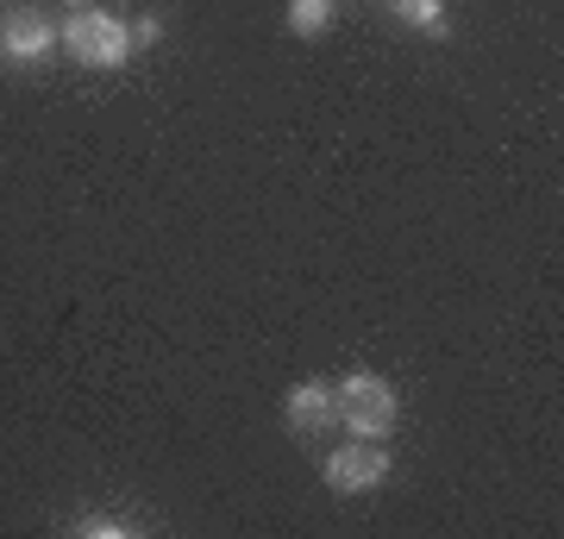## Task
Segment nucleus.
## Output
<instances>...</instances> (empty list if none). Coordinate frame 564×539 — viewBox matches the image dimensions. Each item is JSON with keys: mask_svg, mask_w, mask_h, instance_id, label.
<instances>
[{"mask_svg": "<svg viewBox=\"0 0 564 539\" xmlns=\"http://www.w3.org/2000/svg\"><path fill=\"white\" fill-rule=\"evenodd\" d=\"M57 44L69 51V63H82V69H120L126 57H132V25L120 20V13H101V7H76L69 20H63Z\"/></svg>", "mask_w": 564, "mask_h": 539, "instance_id": "nucleus-1", "label": "nucleus"}, {"mask_svg": "<svg viewBox=\"0 0 564 539\" xmlns=\"http://www.w3.org/2000/svg\"><path fill=\"white\" fill-rule=\"evenodd\" d=\"M333 396H339V420L351 427V440H389L402 427V396L377 370H351L345 382H333Z\"/></svg>", "mask_w": 564, "mask_h": 539, "instance_id": "nucleus-2", "label": "nucleus"}, {"mask_svg": "<svg viewBox=\"0 0 564 539\" xmlns=\"http://www.w3.org/2000/svg\"><path fill=\"white\" fill-rule=\"evenodd\" d=\"M321 477H326L333 496H370V489H383V483H389L383 440H345L339 452H326Z\"/></svg>", "mask_w": 564, "mask_h": 539, "instance_id": "nucleus-3", "label": "nucleus"}, {"mask_svg": "<svg viewBox=\"0 0 564 539\" xmlns=\"http://www.w3.org/2000/svg\"><path fill=\"white\" fill-rule=\"evenodd\" d=\"M51 51H57V25L44 20L39 7L13 0V7L0 13V63H7V69H32V63H44Z\"/></svg>", "mask_w": 564, "mask_h": 539, "instance_id": "nucleus-4", "label": "nucleus"}, {"mask_svg": "<svg viewBox=\"0 0 564 539\" xmlns=\"http://www.w3.org/2000/svg\"><path fill=\"white\" fill-rule=\"evenodd\" d=\"M282 420H289L295 440H314L326 427H339V396H333V382H321V377L295 382V389L282 396Z\"/></svg>", "mask_w": 564, "mask_h": 539, "instance_id": "nucleus-5", "label": "nucleus"}, {"mask_svg": "<svg viewBox=\"0 0 564 539\" xmlns=\"http://www.w3.org/2000/svg\"><path fill=\"white\" fill-rule=\"evenodd\" d=\"M333 7L339 0H289V32L295 39H321L326 25H333Z\"/></svg>", "mask_w": 564, "mask_h": 539, "instance_id": "nucleus-6", "label": "nucleus"}, {"mask_svg": "<svg viewBox=\"0 0 564 539\" xmlns=\"http://www.w3.org/2000/svg\"><path fill=\"white\" fill-rule=\"evenodd\" d=\"M389 7H395V20L402 25H414V32H433V39H440L445 25V0H389Z\"/></svg>", "mask_w": 564, "mask_h": 539, "instance_id": "nucleus-7", "label": "nucleus"}, {"mask_svg": "<svg viewBox=\"0 0 564 539\" xmlns=\"http://www.w3.org/2000/svg\"><path fill=\"white\" fill-rule=\"evenodd\" d=\"M82 539H132L139 533V520H120V515H82L76 520Z\"/></svg>", "mask_w": 564, "mask_h": 539, "instance_id": "nucleus-8", "label": "nucleus"}, {"mask_svg": "<svg viewBox=\"0 0 564 539\" xmlns=\"http://www.w3.org/2000/svg\"><path fill=\"white\" fill-rule=\"evenodd\" d=\"M63 7H69V13H76V7H88V0H63Z\"/></svg>", "mask_w": 564, "mask_h": 539, "instance_id": "nucleus-9", "label": "nucleus"}]
</instances>
